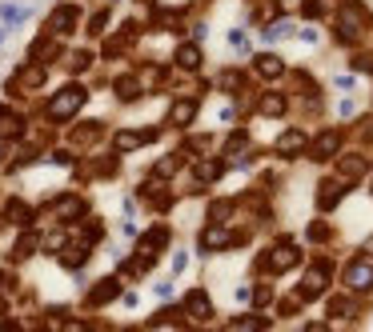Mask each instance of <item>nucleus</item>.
Returning <instances> with one entry per match:
<instances>
[{"instance_id":"nucleus-26","label":"nucleus","mask_w":373,"mask_h":332,"mask_svg":"<svg viewBox=\"0 0 373 332\" xmlns=\"http://www.w3.org/2000/svg\"><path fill=\"white\" fill-rule=\"evenodd\" d=\"M4 221L8 224H33V208L24 205V200H8V205H4Z\"/></svg>"},{"instance_id":"nucleus-29","label":"nucleus","mask_w":373,"mask_h":332,"mask_svg":"<svg viewBox=\"0 0 373 332\" xmlns=\"http://www.w3.org/2000/svg\"><path fill=\"white\" fill-rule=\"evenodd\" d=\"M225 152L229 157H249V136H245V132H233L225 141Z\"/></svg>"},{"instance_id":"nucleus-24","label":"nucleus","mask_w":373,"mask_h":332,"mask_svg":"<svg viewBox=\"0 0 373 332\" xmlns=\"http://www.w3.org/2000/svg\"><path fill=\"white\" fill-rule=\"evenodd\" d=\"M201 61H205V56H201V48L197 45H181L177 48V68H185V72H197Z\"/></svg>"},{"instance_id":"nucleus-4","label":"nucleus","mask_w":373,"mask_h":332,"mask_svg":"<svg viewBox=\"0 0 373 332\" xmlns=\"http://www.w3.org/2000/svg\"><path fill=\"white\" fill-rule=\"evenodd\" d=\"M77 20H81V8H77V4H61V8H52V16H49V32L52 36H68V32L77 29Z\"/></svg>"},{"instance_id":"nucleus-32","label":"nucleus","mask_w":373,"mask_h":332,"mask_svg":"<svg viewBox=\"0 0 373 332\" xmlns=\"http://www.w3.org/2000/svg\"><path fill=\"white\" fill-rule=\"evenodd\" d=\"M161 80H165V72H161V68H157V64H153V68H145V72H141V84H145V88H157Z\"/></svg>"},{"instance_id":"nucleus-21","label":"nucleus","mask_w":373,"mask_h":332,"mask_svg":"<svg viewBox=\"0 0 373 332\" xmlns=\"http://www.w3.org/2000/svg\"><path fill=\"white\" fill-rule=\"evenodd\" d=\"M357 308H361V304H357L353 297H333V301H329V317L333 320H353Z\"/></svg>"},{"instance_id":"nucleus-45","label":"nucleus","mask_w":373,"mask_h":332,"mask_svg":"<svg viewBox=\"0 0 373 332\" xmlns=\"http://www.w3.org/2000/svg\"><path fill=\"white\" fill-rule=\"evenodd\" d=\"M365 256H373V240H370V244H365Z\"/></svg>"},{"instance_id":"nucleus-39","label":"nucleus","mask_w":373,"mask_h":332,"mask_svg":"<svg viewBox=\"0 0 373 332\" xmlns=\"http://www.w3.org/2000/svg\"><path fill=\"white\" fill-rule=\"evenodd\" d=\"M353 64L361 68V72H373V52H357V56H353Z\"/></svg>"},{"instance_id":"nucleus-22","label":"nucleus","mask_w":373,"mask_h":332,"mask_svg":"<svg viewBox=\"0 0 373 332\" xmlns=\"http://www.w3.org/2000/svg\"><path fill=\"white\" fill-rule=\"evenodd\" d=\"M84 260H89V244H84V240H73L68 248H61V264H65V269H77Z\"/></svg>"},{"instance_id":"nucleus-23","label":"nucleus","mask_w":373,"mask_h":332,"mask_svg":"<svg viewBox=\"0 0 373 332\" xmlns=\"http://www.w3.org/2000/svg\"><path fill=\"white\" fill-rule=\"evenodd\" d=\"M193 116H197V100H177V104L169 109V120H173L177 128L193 125Z\"/></svg>"},{"instance_id":"nucleus-48","label":"nucleus","mask_w":373,"mask_h":332,"mask_svg":"<svg viewBox=\"0 0 373 332\" xmlns=\"http://www.w3.org/2000/svg\"><path fill=\"white\" fill-rule=\"evenodd\" d=\"M141 4H149V0H141Z\"/></svg>"},{"instance_id":"nucleus-35","label":"nucleus","mask_w":373,"mask_h":332,"mask_svg":"<svg viewBox=\"0 0 373 332\" xmlns=\"http://www.w3.org/2000/svg\"><path fill=\"white\" fill-rule=\"evenodd\" d=\"M241 72H233V68H229V72H221V88H229V93H233V88H241Z\"/></svg>"},{"instance_id":"nucleus-11","label":"nucleus","mask_w":373,"mask_h":332,"mask_svg":"<svg viewBox=\"0 0 373 332\" xmlns=\"http://www.w3.org/2000/svg\"><path fill=\"white\" fill-rule=\"evenodd\" d=\"M45 84V64L40 61H33V64H24L17 72V88H24V93H36Z\"/></svg>"},{"instance_id":"nucleus-7","label":"nucleus","mask_w":373,"mask_h":332,"mask_svg":"<svg viewBox=\"0 0 373 332\" xmlns=\"http://www.w3.org/2000/svg\"><path fill=\"white\" fill-rule=\"evenodd\" d=\"M52 212H56V221H77V216H84V200L77 192H65L52 200Z\"/></svg>"},{"instance_id":"nucleus-34","label":"nucleus","mask_w":373,"mask_h":332,"mask_svg":"<svg viewBox=\"0 0 373 332\" xmlns=\"http://www.w3.org/2000/svg\"><path fill=\"white\" fill-rule=\"evenodd\" d=\"M229 212H233V205H229V200H217V205H209V216H213L217 224L229 221Z\"/></svg>"},{"instance_id":"nucleus-36","label":"nucleus","mask_w":373,"mask_h":332,"mask_svg":"<svg viewBox=\"0 0 373 332\" xmlns=\"http://www.w3.org/2000/svg\"><path fill=\"white\" fill-rule=\"evenodd\" d=\"M89 64H93V52H77V56L68 61V68H73V72H84Z\"/></svg>"},{"instance_id":"nucleus-3","label":"nucleus","mask_w":373,"mask_h":332,"mask_svg":"<svg viewBox=\"0 0 373 332\" xmlns=\"http://www.w3.org/2000/svg\"><path fill=\"white\" fill-rule=\"evenodd\" d=\"M301 260V248L293 244V240H281L277 248H269V256L261 260V269H269V272H285V269H293Z\"/></svg>"},{"instance_id":"nucleus-28","label":"nucleus","mask_w":373,"mask_h":332,"mask_svg":"<svg viewBox=\"0 0 373 332\" xmlns=\"http://www.w3.org/2000/svg\"><path fill=\"white\" fill-rule=\"evenodd\" d=\"M56 52H61V48H56V40H52V32H49V36H40L33 45V61L49 64V61H56Z\"/></svg>"},{"instance_id":"nucleus-37","label":"nucleus","mask_w":373,"mask_h":332,"mask_svg":"<svg viewBox=\"0 0 373 332\" xmlns=\"http://www.w3.org/2000/svg\"><path fill=\"white\" fill-rule=\"evenodd\" d=\"M177 164H181V157H165L161 164H157V176H169V173H177Z\"/></svg>"},{"instance_id":"nucleus-47","label":"nucleus","mask_w":373,"mask_h":332,"mask_svg":"<svg viewBox=\"0 0 373 332\" xmlns=\"http://www.w3.org/2000/svg\"><path fill=\"white\" fill-rule=\"evenodd\" d=\"M0 157H4V148H0Z\"/></svg>"},{"instance_id":"nucleus-9","label":"nucleus","mask_w":373,"mask_h":332,"mask_svg":"<svg viewBox=\"0 0 373 332\" xmlns=\"http://www.w3.org/2000/svg\"><path fill=\"white\" fill-rule=\"evenodd\" d=\"M100 136H105V125H97V120H89V125H77L73 132H68V141L77 144V148H93Z\"/></svg>"},{"instance_id":"nucleus-13","label":"nucleus","mask_w":373,"mask_h":332,"mask_svg":"<svg viewBox=\"0 0 373 332\" xmlns=\"http://www.w3.org/2000/svg\"><path fill=\"white\" fill-rule=\"evenodd\" d=\"M116 292H121V280H116V276H105V280L89 292V308H100V304L116 301Z\"/></svg>"},{"instance_id":"nucleus-44","label":"nucleus","mask_w":373,"mask_h":332,"mask_svg":"<svg viewBox=\"0 0 373 332\" xmlns=\"http://www.w3.org/2000/svg\"><path fill=\"white\" fill-rule=\"evenodd\" d=\"M305 332H329V324H321V320H313V324H305Z\"/></svg>"},{"instance_id":"nucleus-43","label":"nucleus","mask_w":373,"mask_h":332,"mask_svg":"<svg viewBox=\"0 0 373 332\" xmlns=\"http://www.w3.org/2000/svg\"><path fill=\"white\" fill-rule=\"evenodd\" d=\"M0 332H24V324H17V320H4V324H0Z\"/></svg>"},{"instance_id":"nucleus-30","label":"nucleus","mask_w":373,"mask_h":332,"mask_svg":"<svg viewBox=\"0 0 373 332\" xmlns=\"http://www.w3.org/2000/svg\"><path fill=\"white\" fill-rule=\"evenodd\" d=\"M116 173V160L113 157H100V160H93L89 168H84V176H113Z\"/></svg>"},{"instance_id":"nucleus-1","label":"nucleus","mask_w":373,"mask_h":332,"mask_svg":"<svg viewBox=\"0 0 373 332\" xmlns=\"http://www.w3.org/2000/svg\"><path fill=\"white\" fill-rule=\"evenodd\" d=\"M84 100H89V88H84V84H65V88L49 100L45 116H49L52 125H65V120H73V116L81 112Z\"/></svg>"},{"instance_id":"nucleus-14","label":"nucleus","mask_w":373,"mask_h":332,"mask_svg":"<svg viewBox=\"0 0 373 332\" xmlns=\"http://www.w3.org/2000/svg\"><path fill=\"white\" fill-rule=\"evenodd\" d=\"M185 313H189L193 320H209V317H213V304H209V297H205L201 288H193V292L185 297Z\"/></svg>"},{"instance_id":"nucleus-42","label":"nucleus","mask_w":373,"mask_h":332,"mask_svg":"<svg viewBox=\"0 0 373 332\" xmlns=\"http://www.w3.org/2000/svg\"><path fill=\"white\" fill-rule=\"evenodd\" d=\"M189 148H193V152H209V136H193Z\"/></svg>"},{"instance_id":"nucleus-15","label":"nucleus","mask_w":373,"mask_h":332,"mask_svg":"<svg viewBox=\"0 0 373 332\" xmlns=\"http://www.w3.org/2000/svg\"><path fill=\"white\" fill-rule=\"evenodd\" d=\"M345 189H349V184H345L341 176H337V180H321V192H317V205H321L325 212H329V208H333V205L341 200V196H345Z\"/></svg>"},{"instance_id":"nucleus-33","label":"nucleus","mask_w":373,"mask_h":332,"mask_svg":"<svg viewBox=\"0 0 373 332\" xmlns=\"http://www.w3.org/2000/svg\"><path fill=\"white\" fill-rule=\"evenodd\" d=\"M333 8V0H305V16H325Z\"/></svg>"},{"instance_id":"nucleus-8","label":"nucleus","mask_w":373,"mask_h":332,"mask_svg":"<svg viewBox=\"0 0 373 332\" xmlns=\"http://www.w3.org/2000/svg\"><path fill=\"white\" fill-rule=\"evenodd\" d=\"M337 148H341V132H337V128H325L321 136L313 141V160H329V157H337Z\"/></svg>"},{"instance_id":"nucleus-6","label":"nucleus","mask_w":373,"mask_h":332,"mask_svg":"<svg viewBox=\"0 0 373 332\" xmlns=\"http://www.w3.org/2000/svg\"><path fill=\"white\" fill-rule=\"evenodd\" d=\"M325 272H329V264H317V269L297 285V297H301V301H313V297H321V292H325V285H329V276H325Z\"/></svg>"},{"instance_id":"nucleus-5","label":"nucleus","mask_w":373,"mask_h":332,"mask_svg":"<svg viewBox=\"0 0 373 332\" xmlns=\"http://www.w3.org/2000/svg\"><path fill=\"white\" fill-rule=\"evenodd\" d=\"M141 200H149V205L157 208V212H165V208H169V200H173V196H169V189H165V176H149V184H141Z\"/></svg>"},{"instance_id":"nucleus-12","label":"nucleus","mask_w":373,"mask_h":332,"mask_svg":"<svg viewBox=\"0 0 373 332\" xmlns=\"http://www.w3.org/2000/svg\"><path fill=\"white\" fill-rule=\"evenodd\" d=\"M20 132H24V116L13 109H0V144L4 141H17Z\"/></svg>"},{"instance_id":"nucleus-19","label":"nucleus","mask_w":373,"mask_h":332,"mask_svg":"<svg viewBox=\"0 0 373 332\" xmlns=\"http://www.w3.org/2000/svg\"><path fill=\"white\" fill-rule=\"evenodd\" d=\"M165 244H169V228H161V224H157V228H149V232H145V240H141V253L157 260V253H161Z\"/></svg>"},{"instance_id":"nucleus-18","label":"nucleus","mask_w":373,"mask_h":332,"mask_svg":"<svg viewBox=\"0 0 373 332\" xmlns=\"http://www.w3.org/2000/svg\"><path fill=\"white\" fill-rule=\"evenodd\" d=\"M253 68H257V77L277 80L281 72H285V61H281V56H273V52H261L257 61H253Z\"/></svg>"},{"instance_id":"nucleus-10","label":"nucleus","mask_w":373,"mask_h":332,"mask_svg":"<svg viewBox=\"0 0 373 332\" xmlns=\"http://www.w3.org/2000/svg\"><path fill=\"white\" fill-rule=\"evenodd\" d=\"M365 173H370V160L361 157V152H349V157L337 160V176H341V180H357V176H365Z\"/></svg>"},{"instance_id":"nucleus-40","label":"nucleus","mask_w":373,"mask_h":332,"mask_svg":"<svg viewBox=\"0 0 373 332\" xmlns=\"http://www.w3.org/2000/svg\"><path fill=\"white\" fill-rule=\"evenodd\" d=\"M105 24H109V13H97L93 16V24H89V32L97 36V32H105Z\"/></svg>"},{"instance_id":"nucleus-41","label":"nucleus","mask_w":373,"mask_h":332,"mask_svg":"<svg viewBox=\"0 0 373 332\" xmlns=\"http://www.w3.org/2000/svg\"><path fill=\"white\" fill-rule=\"evenodd\" d=\"M309 240H329V228L325 224H309Z\"/></svg>"},{"instance_id":"nucleus-25","label":"nucleus","mask_w":373,"mask_h":332,"mask_svg":"<svg viewBox=\"0 0 373 332\" xmlns=\"http://www.w3.org/2000/svg\"><path fill=\"white\" fill-rule=\"evenodd\" d=\"M153 136H157L153 128H149V132H116V148H121V152H132V148H141V144H149Z\"/></svg>"},{"instance_id":"nucleus-27","label":"nucleus","mask_w":373,"mask_h":332,"mask_svg":"<svg viewBox=\"0 0 373 332\" xmlns=\"http://www.w3.org/2000/svg\"><path fill=\"white\" fill-rule=\"evenodd\" d=\"M205 244H209V248H233V244H241V237H237V232H225V228H209V232H205Z\"/></svg>"},{"instance_id":"nucleus-20","label":"nucleus","mask_w":373,"mask_h":332,"mask_svg":"<svg viewBox=\"0 0 373 332\" xmlns=\"http://www.w3.org/2000/svg\"><path fill=\"white\" fill-rule=\"evenodd\" d=\"M281 112H285V96L281 93H261L257 116H269V120H273V116H281Z\"/></svg>"},{"instance_id":"nucleus-38","label":"nucleus","mask_w":373,"mask_h":332,"mask_svg":"<svg viewBox=\"0 0 373 332\" xmlns=\"http://www.w3.org/2000/svg\"><path fill=\"white\" fill-rule=\"evenodd\" d=\"M297 304H301V297H285V301H281V308H277V313H281V317H293V313H297Z\"/></svg>"},{"instance_id":"nucleus-46","label":"nucleus","mask_w":373,"mask_h":332,"mask_svg":"<svg viewBox=\"0 0 373 332\" xmlns=\"http://www.w3.org/2000/svg\"><path fill=\"white\" fill-rule=\"evenodd\" d=\"M0 313H4V297H0Z\"/></svg>"},{"instance_id":"nucleus-2","label":"nucleus","mask_w":373,"mask_h":332,"mask_svg":"<svg viewBox=\"0 0 373 332\" xmlns=\"http://www.w3.org/2000/svg\"><path fill=\"white\" fill-rule=\"evenodd\" d=\"M341 280H345V288H353V292H370L373 288V256H357V260H349L345 272H341Z\"/></svg>"},{"instance_id":"nucleus-17","label":"nucleus","mask_w":373,"mask_h":332,"mask_svg":"<svg viewBox=\"0 0 373 332\" xmlns=\"http://www.w3.org/2000/svg\"><path fill=\"white\" fill-rule=\"evenodd\" d=\"M301 148H305V132H301V128H289V132L277 136V152H281V157H297Z\"/></svg>"},{"instance_id":"nucleus-16","label":"nucleus","mask_w":373,"mask_h":332,"mask_svg":"<svg viewBox=\"0 0 373 332\" xmlns=\"http://www.w3.org/2000/svg\"><path fill=\"white\" fill-rule=\"evenodd\" d=\"M113 93H116V100L132 104L137 96L145 93V84H141V77H116V80H113Z\"/></svg>"},{"instance_id":"nucleus-31","label":"nucleus","mask_w":373,"mask_h":332,"mask_svg":"<svg viewBox=\"0 0 373 332\" xmlns=\"http://www.w3.org/2000/svg\"><path fill=\"white\" fill-rule=\"evenodd\" d=\"M217 176H221V164H209V160H205V164H197V184H213Z\"/></svg>"}]
</instances>
